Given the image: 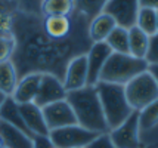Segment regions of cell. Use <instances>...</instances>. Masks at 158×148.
Listing matches in <instances>:
<instances>
[{"label": "cell", "instance_id": "obj_1", "mask_svg": "<svg viewBox=\"0 0 158 148\" xmlns=\"http://www.w3.org/2000/svg\"><path fill=\"white\" fill-rule=\"evenodd\" d=\"M10 36L15 40L10 61L18 78L40 73L52 74L62 82L69 61L86 55L93 44L89 37V27L65 40H55L43 31L41 15H28L18 11L15 12Z\"/></svg>", "mask_w": 158, "mask_h": 148}, {"label": "cell", "instance_id": "obj_2", "mask_svg": "<svg viewBox=\"0 0 158 148\" xmlns=\"http://www.w3.org/2000/svg\"><path fill=\"white\" fill-rule=\"evenodd\" d=\"M65 99L74 111L78 126L96 133L110 132L95 86H84L81 89L67 92Z\"/></svg>", "mask_w": 158, "mask_h": 148}, {"label": "cell", "instance_id": "obj_3", "mask_svg": "<svg viewBox=\"0 0 158 148\" xmlns=\"http://www.w3.org/2000/svg\"><path fill=\"white\" fill-rule=\"evenodd\" d=\"M95 87H96L98 96H99L101 105H102L106 126L110 130H112L117 126H120L133 113V110L126 98L124 86L98 82Z\"/></svg>", "mask_w": 158, "mask_h": 148}, {"label": "cell", "instance_id": "obj_4", "mask_svg": "<svg viewBox=\"0 0 158 148\" xmlns=\"http://www.w3.org/2000/svg\"><path fill=\"white\" fill-rule=\"evenodd\" d=\"M148 70V62L139 59L129 53H115L112 52L99 74V82L114 83V85H127L131 78Z\"/></svg>", "mask_w": 158, "mask_h": 148}, {"label": "cell", "instance_id": "obj_5", "mask_svg": "<svg viewBox=\"0 0 158 148\" xmlns=\"http://www.w3.org/2000/svg\"><path fill=\"white\" fill-rule=\"evenodd\" d=\"M124 93L131 110L140 111L158 99V85L148 71H143L124 85Z\"/></svg>", "mask_w": 158, "mask_h": 148}, {"label": "cell", "instance_id": "obj_6", "mask_svg": "<svg viewBox=\"0 0 158 148\" xmlns=\"http://www.w3.org/2000/svg\"><path fill=\"white\" fill-rule=\"evenodd\" d=\"M99 133L87 130L78 125L65 126L49 132V138L55 148H86Z\"/></svg>", "mask_w": 158, "mask_h": 148}, {"label": "cell", "instance_id": "obj_7", "mask_svg": "<svg viewBox=\"0 0 158 148\" xmlns=\"http://www.w3.org/2000/svg\"><path fill=\"white\" fill-rule=\"evenodd\" d=\"M115 148H143L139 129V111L133 113L123 123L108 132Z\"/></svg>", "mask_w": 158, "mask_h": 148}, {"label": "cell", "instance_id": "obj_8", "mask_svg": "<svg viewBox=\"0 0 158 148\" xmlns=\"http://www.w3.org/2000/svg\"><path fill=\"white\" fill-rule=\"evenodd\" d=\"M102 12L112 16L118 27L129 30L136 25L139 3L138 0H108Z\"/></svg>", "mask_w": 158, "mask_h": 148}, {"label": "cell", "instance_id": "obj_9", "mask_svg": "<svg viewBox=\"0 0 158 148\" xmlns=\"http://www.w3.org/2000/svg\"><path fill=\"white\" fill-rule=\"evenodd\" d=\"M41 111H43V117H44V121H46L49 132L65 126L77 125V119L74 116V111L67 102V99H62V101H58V102H53V104L43 107Z\"/></svg>", "mask_w": 158, "mask_h": 148}, {"label": "cell", "instance_id": "obj_10", "mask_svg": "<svg viewBox=\"0 0 158 148\" xmlns=\"http://www.w3.org/2000/svg\"><path fill=\"white\" fill-rule=\"evenodd\" d=\"M65 98H67V91H65L64 83L61 80L55 77V76H52V74H43L40 87H39L37 96H35L33 104L43 108V107L49 105V104L62 101Z\"/></svg>", "mask_w": 158, "mask_h": 148}, {"label": "cell", "instance_id": "obj_11", "mask_svg": "<svg viewBox=\"0 0 158 148\" xmlns=\"http://www.w3.org/2000/svg\"><path fill=\"white\" fill-rule=\"evenodd\" d=\"M112 53L111 48L106 42H98L90 46L89 52L86 53L87 59V86H95L99 82V74L102 71L106 59Z\"/></svg>", "mask_w": 158, "mask_h": 148}, {"label": "cell", "instance_id": "obj_12", "mask_svg": "<svg viewBox=\"0 0 158 148\" xmlns=\"http://www.w3.org/2000/svg\"><path fill=\"white\" fill-rule=\"evenodd\" d=\"M64 87L65 91H77L87 86V59L86 55H80L71 59L67 65L64 74Z\"/></svg>", "mask_w": 158, "mask_h": 148}, {"label": "cell", "instance_id": "obj_13", "mask_svg": "<svg viewBox=\"0 0 158 148\" xmlns=\"http://www.w3.org/2000/svg\"><path fill=\"white\" fill-rule=\"evenodd\" d=\"M41 76L43 74H40V73H31V74H27V76L21 77L18 80L16 87H15L14 95L10 98L14 99L16 104L34 102L37 92H39V87H40Z\"/></svg>", "mask_w": 158, "mask_h": 148}, {"label": "cell", "instance_id": "obj_14", "mask_svg": "<svg viewBox=\"0 0 158 148\" xmlns=\"http://www.w3.org/2000/svg\"><path fill=\"white\" fill-rule=\"evenodd\" d=\"M19 113L24 119V123L27 125L30 132L33 135H49V129L43 117V111L40 107L35 104H18Z\"/></svg>", "mask_w": 158, "mask_h": 148}, {"label": "cell", "instance_id": "obj_15", "mask_svg": "<svg viewBox=\"0 0 158 148\" xmlns=\"http://www.w3.org/2000/svg\"><path fill=\"white\" fill-rule=\"evenodd\" d=\"M117 27L115 19L108 14H99L95 16L89 24V37L92 43L105 42L106 37L112 33V30Z\"/></svg>", "mask_w": 158, "mask_h": 148}, {"label": "cell", "instance_id": "obj_16", "mask_svg": "<svg viewBox=\"0 0 158 148\" xmlns=\"http://www.w3.org/2000/svg\"><path fill=\"white\" fill-rule=\"evenodd\" d=\"M0 136L5 142V148H33V139L16 127L0 120Z\"/></svg>", "mask_w": 158, "mask_h": 148}, {"label": "cell", "instance_id": "obj_17", "mask_svg": "<svg viewBox=\"0 0 158 148\" xmlns=\"http://www.w3.org/2000/svg\"><path fill=\"white\" fill-rule=\"evenodd\" d=\"M0 120L6 121L7 125H10V126L16 127L18 130L24 132V133L28 135V136L33 139L34 135L30 132V129L27 127V125L24 123V119H22V116H21V113H19L18 104H16L10 96H7L6 101H5L3 105H2V108H0Z\"/></svg>", "mask_w": 158, "mask_h": 148}, {"label": "cell", "instance_id": "obj_18", "mask_svg": "<svg viewBox=\"0 0 158 148\" xmlns=\"http://www.w3.org/2000/svg\"><path fill=\"white\" fill-rule=\"evenodd\" d=\"M149 46V36H146L136 25L129 28V55L145 59Z\"/></svg>", "mask_w": 158, "mask_h": 148}, {"label": "cell", "instance_id": "obj_19", "mask_svg": "<svg viewBox=\"0 0 158 148\" xmlns=\"http://www.w3.org/2000/svg\"><path fill=\"white\" fill-rule=\"evenodd\" d=\"M74 11V0H43L40 6L41 16H69Z\"/></svg>", "mask_w": 158, "mask_h": 148}, {"label": "cell", "instance_id": "obj_20", "mask_svg": "<svg viewBox=\"0 0 158 148\" xmlns=\"http://www.w3.org/2000/svg\"><path fill=\"white\" fill-rule=\"evenodd\" d=\"M18 80L19 78L12 61L0 64V92H3L6 96H12L18 85Z\"/></svg>", "mask_w": 158, "mask_h": 148}, {"label": "cell", "instance_id": "obj_21", "mask_svg": "<svg viewBox=\"0 0 158 148\" xmlns=\"http://www.w3.org/2000/svg\"><path fill=\"white\" fill-rule=\"evenodd\" d=\"M105 42L115 53H129V30L117 25Z\"/></svg>", "mask_w": 158, "mask_h": 148}, {"label": "cell", "instance_id": "obj_22", "mask_svg": "<svg viewBox=\"0 0 158 148\" xmlns=\"http://www.w3.org/2000/svg\"><path fill=\"white\" fill-rule=\"evenodd\" d=\"M16 7L10 0H0V36H10Z\"/></svg>", "mask_w": 158, "mask_h": 148}, {"label": "cell", "instance_id": "obj_23", "mask_svg": "<svg viewBox=\"0 0 158 148\" xmlns=\"http://www.w3.org/2000/svg\"><path fill=\"white\" fill-rule=\"evenodd\" d=\"M136 27L146 36L157 34V11L154 9H139L136 18Z\"/></svg>", "mask_w": 158, "mask_h": 148}, {"label": "cell", "instance_id": "obj_24", "mask_svg": "<svg viewBox=\"0 0 158 148\" xmlns=\"http://www.w3.org/2000/svg\"><path fill=\"white\" fill-rule=\"evenodd\" d=\"M157 125H158V99L139 111V129H140V132L149 130V129H152Z\"/></svg>", "mask_w": 158, "mask_h": 148}, {"label": "cell", "instance_id": "obj_25", "mask_svg": "<svg viewBox=\"0 0 158 148\" xmlns=\"http://www.w3.org/2000/svg\"><path fill=\"white\" fill-rule=\"evenodd\" d=\"M106 2L108 0H74V7H76L77 12L93 19L95 16L102 14L103 6Z\"/></svg>", "mask_w": 158, "mask_h": 148}, {"label": "cell", "instance_id": "obj_26", "mask_svg": "<svg viewBox=\"0 0 158 148\" xmlns=\"http://www.w3.org/2000/svg\"><path fill=\"white\" fill-rule=\"evenodd\" d=\"M18 12L28 15H40V6L43 0H10Z\"/></svg>", "mask_w": 158, "mask_h": 148}, {"label": "cell", "instance_id": "obj_27", "mask_svg": "<svg viewBox=\"0 0 158 148\" xmlns=\"http://www.w3.org/2000/svg\"><path fill=\"white\" fill-rule=\"evenodd\" d=\"M15 50V40L12 36H0V64L10 61Z\"/></svg>", "mask_w": 158, "mask_h": 148}, {"label": "cell", "instance_id": "obj_28", "mask_svg": "<svg viewBox=\"0 0 158 148\" xmlns=\"http://www.w3.org/2000/svg\"><path fill=\"white\" fill-rule=\"evenodd\" d=\"M145 61L149 64H158V33L149 37V46H148V52Z\"/></svg>", "mask_w": 158, "mask_h": 148}, {"label": "cell", "instance_id": "obj_29", "mask_svg": "<svg viewBox=\"0 0 158 148\" xmlns=\"http://www.w3.org/2000/svg\"><path fill=\"white\" fill-rule=\"evenodd\" d=\"M86 148H115L110 138V133H99Z\"/></svg>", "mask_w": 158, "mask_h": 148}, {"label": "cell", "instance_id": "obj_30", "mask_svg": "<svg viewBox=\"0 0 158 148\" xmlns=\"http://www.w3.org/2000/svg\"><path fill=\"white\" fill-rule=\"evenodd\" d=\"M140 141L143 142V145H154L158 148V125L149 130L140 132Z\"/></svg>", "mask_w": 158, "mask_h": 148}, {"label": "cell", "instance_id": "obj_31", "mask_svg": "<svg viewBox=\"0 0 158 148\" xmlns=\"http://www.w3.org/2000/svg\"><path fill=\"white\" fill-rule=\"evenodd\" d=\"M33 148H55L49 135H34L33 136Z\"/></svg>", "mask_w": 158, "mask_h": 148}, {"label": "cell", "instance_id": "obj_32", "mask_svg": "<svg viewBox=\"0 0 158 148\" xmlns=\"http://www.w3.org/2000/svg\"><path fill=\"white\" fill-rule=\"evenodd\" d=\"M139 9H154L158 11V0H138Z\"/></svg>", "mask_w": 158, "mask_h": 148}, {"label": "cell", "instance_id": "obj_33", "mask_svg": "<svg viewBox=\"0 0 158 148\" xmlns=\"http://www.w3.org/2000/svg\"><path fill=\"white\" fill-rule=\"evenodd\" d=\"M146 71L154 77V80L157 82V85H158V64H149Z\"/></svg>", "mask_w": 158, "mask_h": 148}, {"label": "cell", "instance_id": "obj_34", "mask_svg": "<svg viewBox=\"0 0 158 148\" xmlns=\"http://www.w3.org/2000/svg\"><path fill=\"white\" fill-rule=\"evenodd\" d=\"M6 95H5V93H3V92H0V108H2V105H3V102H5V101H6Z\"/></svg>", "mask_w": 158, "mask_h": 148}, {"label": "cell", "instance_id": "obj_35", "mask_svg": "<svg viewBox=\"0 0 158 148\" xmlns=\"http://www.w3.org/2000/svg\"><path fill=\"white\" fill-rule=\"evenodd\" d=\"M0 148H5V142L2 139V136H0Z\"/></svg>", "mask_w": 158, "mask_h": 148}, {"label": "cell", "instance_id": "obj_36", "mask_svg": "<svg viewBox=\"0 0 158 148\" xmlns=\"http://www.w3.org/2000/svg\"><path fill=\"white\" fill-rule=\"evenodd\" d=\"M143 148H157V147H154V145H145Z\"/></svg>", "mask_w": 158, "mask_h": 148}, {"label": "cell", "instance_id": "obj_37", "mask_svg": "<svg viewBox=\"0 0 158 148\" xmlns=\"http://www.w3.org/2000/svg\"><path fill=\"white\" fill-rule=\"evenodd\" d=\"M157 33H158V11H157Z\"/></svg>", "mask_w": 158, "mask_h": 148}]
</instances>
